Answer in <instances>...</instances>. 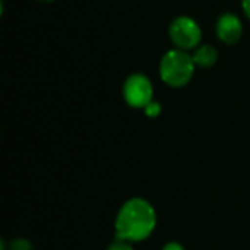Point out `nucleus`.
<instances>
[{"label":"nucleus","mask_w":250,"mask_h":250,"mask_svg":"<svg viewBox=\"0 0 250 250\" xmlns=\"http://www.w3.org/2000/svg\"><path fill=\"white\" fill-rule=\"evenodd\" d=\"M157 224L152 205L141 198H133L123 204L116 218V239L126 242H141L149 237Z\"/></svg>","instance_id":"obj_1"},{"label":"nucleus","mask_w":250,"mask_h":250,"mask_svg":"<svg viewBox=\"0 0 250 250\" xmlns=\"http://www.w3.org/2000/svg\"><path fill=\"white\" fill-rule=\"evenodd\" d=\"M195 66L193 57L185 50H170L161 59L160 75L167 85L180 88L189 83L193 76Z\"/></svg>","instance_id":"obj_2"},{"label":"nucleus","mask_w":250,"mask_h":250,"mask_svg":"<svg viewBox=\"0 0 250 250\" xmlns=\"http://www.w3.org/2000/svg\"><path fill=\"white\" fill-rule=\"evenodd\" d=\"M202 37L199 25L188 16L176 18L170 25V38L179 50H192L195 48Z\"/></svg>","instance_id":"obj_3"},{"label":"nucleus","mask_w":250,"mask_h":250,"mask_svg":"<svg viewBox=\"0 0 250 250\" xmlns=\"http://www.w3.org/2000/svg\"><path fill=\"white\" fill-rule=\"evenodd\" d=\"M123 95L130 107L145 108L152 101L154 88L151 81L145 75L136 73L126 79L123 86Z\"/></svg>","instance_id":"obj_4"},{"label":"nucleus","mask_w":250,"mask_h":250,"mask_svg":"<svg viewBox=\"0 0 250 250\" xmlns=\"http://www.w3.org/2000/svg\"><path fill=\"white\" fill-rule=\"evenodd\" d=\"M243 32L242 21L233 13H224L217 22V35L226 44H234L239 41Z\"/></svg>","instance_id":"obj_5"},{"label":"nucleus","mask_w":250,"mask_h":250,"mask_svg":"<svg viewBox=\"0 0 250 250\" xmlns=\"http://www.w3.org/2000/svg\"><path fill=\"white\" fill-rule=\"evenodd\" d=\"M192 57H193V62H195L196 66L209 67V66H212L217 62L218 53H217V50L212 45L205 44V45L196 48V51H195V54Z\"/></svg>","instance_id":"obj_6"},{"label":"nucleus","mask_w":250,"mask_h":250,"mask_svg":"<svg viewBox=\"0 0 250 250\" xmlns=\"http://www.w3.org/2000/svg\"><path fill=\"white\" fill-rule=\"evenodd\" d=\"M144 110H145V114H146L148 117H157V116L161 113V105H160V103H157V101H151Z\"/></svg>","instance_id":"obj_7"},{"label":"nucleus","mask_w":250,"mask_h":250,"mask_svg":"<svg viewBox=\"0 0 250 250\" xmlns=\"http://www.w3.org/2000/svg\"><path fill=\"white\" fill-rule=\"evenodd\" d=\"M108 250H133L130 242H126V240H122V239H116L111 245Z\"/></svg>","instance_id":"obj_8"},{"label":"nucleus","mask_w":250,"mask_h":250,"mask_svg":"<svg viewBox=\"0 0 250 250\" xmlns=\"http://www.w3.org/2000/svg\"><path fill=\"white\" fill-rule=\"evenodd\" d=\"M10 250H32V246L26 239H16L10 245Z\"/></svg>","instance_id":"obj_9"},{"label":"nucleus","mask_w":250,"mask_h":250,"mask_svg":"<svg viewBox=\"0 0 250 250\" xmlns=\"http://www.w3.org/2000/svg\"><path fill=\"white\" fill-rule=\"evenodd\" d=\"M163 250H185L183 249V246L182 245H179V243H176V242H171V243H168V245H166Z\"/></svg>","instance_id":"obj_10"},{"label":"nucleus","mask_w":250,"mask_h":250,"mask_svg":"<svg viewBox=\"0 0 250 250\" xmlns=\"http://www.w3.org/2000/svg\"><path fill=\"white\" fill-rule=\"evenodd\" d=\"M243 10L250 18V0H243Z\"/></svg>","instance_id":"obj_11"},{"label":"nucleus","mask_w":250,"mask_h":250,"mask_svg":"<svg viewBox=\"0 0 250 250\" xmlns=\"http://www.w3.org/2000/svg\"><path fill=\"white\" fill-rule=\"evenodd\" d=\"M40 1H44V3H50V1H54V0H40Z\"/></svg>","instance_id":"obj_12"}]
</instances>
